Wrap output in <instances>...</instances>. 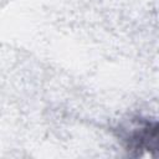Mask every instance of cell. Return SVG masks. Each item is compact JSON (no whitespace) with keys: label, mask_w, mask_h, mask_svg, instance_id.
Returning <instances> with one entry per match:
<instances>
[{"label":"cell","mask_w":159,"mask_h":159,"mask_svg":"<svg viewBox=\"0 0 159 159\" xmlns=\"http://www.w3.org/2000/svg\"><path fill=\"white\" fill-rule=\"evenodd\" d=\"M128 149L159 154V119H139L124 132Z\"/></svg>","instance_id":"cell-1"}]
</instances>
